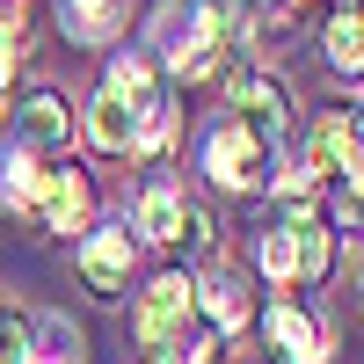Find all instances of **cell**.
<instances>
[{"instance_id": "obj_1", "label": "cell", "mask_w": 364, "mask_h": 364, "mask_svg": "<svg viewBox=\"0 0 364 364\" xmlns=\"http://www.w3.org/2000/svg\"><path fill=\"white\" fill-rule=\"evenodd\" d=\"M154 37H161L154 58H168V73L211 80L226 58H240V37H248V29H240L233 0H175V8L154 22Z\"/></svg>"}, {"instance_id": "obj_2", "label": "cell", "mask_w": 364, "mask_h": 364, "mask_svg": "<svg viewBox=\"0 0 364 364\" xmlns=\"http://www.w3.org/2000/svg\"><path fill=\"white\" fill-rule=\"evenodd\" d=\"M269 154H277V146L255 139L240 117H219V124L204 132V175L219 182V190H233V197L269 190Z\"/></svg>"}, {"instance_id": "obj_3", "label": "cell", "mask_w": 364, "mask_h": 364, "mask_svg": "<svg viewBox=\"0 0 364 364\" xmlns=\"http://www.w3.org/2000/svg\"><path fill=\"white\" fill-rule=\"evenodd\" d=\"M197 321V284L182 277V269H161L154 284L139 291V314H132V336H139V350L146 357H161L182 328Z\"/></svg>"}, {"instance_id": "obj_4", "label": "cell", "mask_w": 364, "mask_h": 364, "mask_svg": "<svg viewBox=\"0 0 364 364\" xmlns=\"http://www.w3.org/2000/svg\"><path fill=\"white\" fill-rule=\"evenodd\" d=\"M132 255H139V233L132 226H95L73 248V269H80V284L95 299H124L132 291Z\"/></svg>"}, {"instance_id": "obj_5", "label": "cell", "mask_w": 364, "mask_h": 364, "mask_svg": "<svg viewBox=\"0 0 364 364\" xmlns=\"http://www.w3.org/2000/svg\"><path fill=\"white\" fill-rule=\"evenodd\" d=\"M364 168V109H321L314 117V132H306V175H350Z\"/></svg>"}, {"instance_id": "obj_6", "label": "cell", "mask_w": 364, "mask_h": 364, "mask_svg": "<svg viewBox=\"0 0 364 364\" xmlns=\"http://www.w3.org/2000/svg\"><path fill=\"white\" fill-rule=\"evenodd\" d=\"M87 219H95V182H87V168H73V161L44 168V190H37V226H44V233H80Z\"/></svg>"}, {"instance_id": "obj_7", "label": "cell", "mask_w": 364, "mask_h": 364, "mask_svg": "<svg viewBox=\"0 0 364 364\" xmlns=\"http://www.w3.org/2000/svg\"><path fill=\"white\" fill-rule=\"evenodd\" d=\"M226 87H233V117H240L255 139L277 146V139L291 132V95H284V80H269V73H248V66H240Z\"/></svg>"}, {"instance_id": "obj_8", "label": "cell", "mask_w": 364, "mask_h": 364, "mask_svg": "<svg viewBox=\"0 0 364 364\" xmlns=\"http://www.w3.org/2000/svg\"><path fill=\"white\" fill-rule=\"evenodd\" d=\"M262 328H269V343H277L291 364H321V357H328V328H321L314 306H299V299H269Z\"/></svg>"}, {"instance_id": "obj_9", "label": "cell", "mask_w": 364, "mask_h": 364, "mask_svg": "<svg viewBox=\"0 0 364 364\" xmlns=\"http://www.w3.org/2000/svg\"><path fill=\"white\" fill-rule=\"evenodd\" d=\"M182 182H168V175H154L139 190V204H132V226H139V240H182Z\"/></svg>"}, {"instance_id": "obj_10", "label": "cell", "mask_w": 364, "mask_h": 364, "mask_svg": "<svg viewBox=\"0 0 364 364\" xmlns=\"http://www.w3.org/2000/svg\"><path fill=\"white\" fill-rule=\"evenodd\" d=\"M314 204H284V219L262 233V248H255V262H262V277L277 284V291H291L299 284V219H306Z\"/></svg>"}, {"instance_id": "obj_11", "label": "cell", "mask_w": 364, "mask_h": 364, "mask_svg": "<svg viewBox=\"0 0 364 364\" xmlns=\"http://www.w3.org/2000/svg\"><path fill=\"white\" fill-rule=\"evenodd\" d=\"M87 146H95V154H132V132H139V109L117 95V87H102L95 102H87Z\"/></svg>"}, {"instance_id": "obj_12", "label": "cell", "mask_w": 364, "mask_h": 364, "mask_svg": "<svg viewBox=\"0 0 364 364\" xmlns=\"http://www.w3.org/2000/svg\"><path fill=\"white\" fill-rule=\"evenodd\" d=\"M321 51H328V66H336L343 80H364V8H357V0L328 15V29H321Z\"/></svg>"}, {"instance_id": "obj_13", "label": "cell", "mask_w": 364, "mask_h": 364, "mask_svg": "<svg viewBox=\"0 0 364 364\" xmlns=\"http://www.w3.org/2000/svg\"><path fill=\"white\" fill-rule=\"evenodd\" d=\"M58 29L73 44H109L124 29V0H58Z\"/></svg>"}, {"instance_id": "obj_14", "label": "cell", "mask_w": 364, "mask_h": 364, "mask_svg": "<svg viewBox=\"0 0 364 364\" xmlns=\"http://www.w3.org/2000/svg\"><path fill=\"white\" fill-rule=\"evenodd\" d=\"M66 132H73V109H66V95L37 87V95L22 102V154H44V146H58Z\"/></svg>"}, {"instance_id": "obj_15", "label": "cell", "mask_w": 364, "mask_h": 364, "mask_svg": "<svg viewBox=\"0 0 364 364\" xmlns=\"http://www.w3.org/2000/svg\"><path fill=\"white\" fill-rule=\"evenodd\" d=\"M197 321L211 328V336H233V328H248V291H240L233 277H219V269H211V277L197 284Z\"/></svg>"}, {"instance_id": "obj_16", "label": "cell", "mask_w": 364, "mask_h": 364, "mask_svg": "<svg viewBox=\"0 0 364 364\" xmlns=\"http://www.w3.org/2000/svg\"><path fill=\"white\" fill-rule=\"evenodd\" d=\"M22 364H80V328L73 321H37V328H29Z\"/></svg>"}, {"instance_id": "obj_17", "label": "cell", "mask_w": 364, "mask_h": 364, "mask_svg": "<svg viewBox=\"0 0 364 364\" xmlns=\"http://www.w3.org/2000/svg\"><path fill=\"white\" fill-rule=\"evenodd\" d=\"M109 87H117L132 109H146V102L161 95V66H154V51H124V58H117V73H109Z\"/></svg>"}, {"instance_id": "obj_18", "label": "cell", "mask_w": 364, "mask_h": 364, "mask_svg": "<svg viewBox=\"0 0 364 364\" xmlns=\"http://www.w3.org/2000/svg\"><path fill=\"white\" fill-rule=\"evenodd\" d=\"M37 190H44V168L15 146V154L0 161V204H8V211H37Z\"/></svg>"}, {"instance_id": "obj_19", "label": "cell", "mask_w": 364, "mask_h": 364, "mask_svg": "<svg viewBox=\"0 0 364 364\" xmlns=\"http://www.w3.org/2000/svg\"><path fill=\"white\" fill-rule=\"evenodd\" d=\"M168 139H175V102L154 95L139 109V132H132V154H168Z\"/></svg>"}, {"instance_id": "obj_20", "label": "cell", "mask_w": 364, "mask_h": 364, "mask_svg": "<svg viewBox=\"0 0 364 364\" xmlns=\"http://www.w3.org/2000/svg\"><path fill=\"white\" fill-rule=\"evenodd\" d=\"M328 226H343V233H357V226H364V168H350V175H343L336 204H328Z\"/></svg>"}, {"instance_id": "obj_21", "label": "cell", "mask_w": 364, "mask_h": 364, "mask_svg": "<svg viewBox=\"0 0 364 364\" xmlns=\"http://www.w3.org/2000/svg\"><path fill=\"white\" fill-rule=\"evenodd\" d=\"M211 343H219V336H211L204 321H190V328H182V336H175L154 364H211Z\"/></svg>"}, {"instance_id": "obj_22", "label": "cell", "mask_w": 364, "mask_h": 364, "mask_svg": "<svg viewBox=\"0 0 364 364\" xmlns=\"http://www.w3.org/2000/svg\"><path fill=\"white\" fill-rule=\"evenodd\" d=\"M29 328H37V321H29V314L15 306V299H0V364H22V350H29Z\"/></svg>"}, {"instance_id": "obj_23", "label": "cell", "mask_w": 364, "mask_h": 364, "mask_svg": "<svg viewBox=\"0 0 364 364\" xmlns=\"http://www.w3.org/2000/svg\"><path fill=\"white\" fill-rule=\"evenodd\" d=\"M211 240H219V226H211V211L190 197V204H182V248H190V255H211Z\"/></svg>"}, {"instance_id": "obj_24", "label": "cell", "mask_w": 364, "mask_h": 364, "mask_svg": "<svg viewBox=\"0 0 364 364\" xmlns=\"http://www.w3.org/2000/svg\"><path fill=\"white\" fill-rule=\"evenodd\" d=\"M15 80V44H0V87Z\"/></svg>"}]
</instances>
